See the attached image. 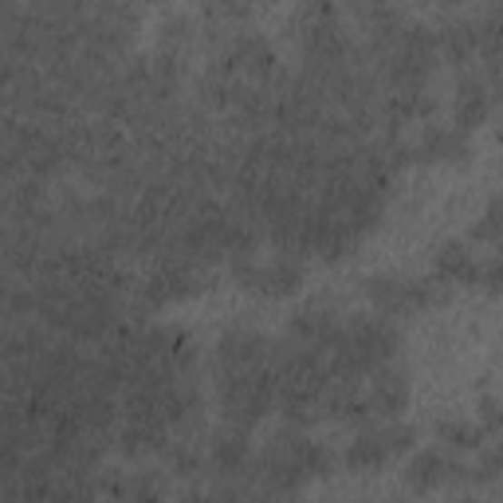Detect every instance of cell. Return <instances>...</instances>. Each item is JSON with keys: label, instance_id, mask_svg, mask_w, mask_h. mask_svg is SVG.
Returning <instances> with one entry per match:
<instances>
[{"label": "cell", "instance_id": "obj_5", "mask_svg": "<svg viewBox=\"0 0 503 503\" xmlns=\"http://www.w3.org/2000/svg\"><path fill=\"white\" fill-rule=\"evenodd\" d=\"M433 275H437V280H445V283H480V263L472 260L468 244L452 241V244H445L437 252Z\"/></svg>", "mask_w": 503, "mask_h": 503}, {"label": "cell", "instance_id": "obj_13", "mask_svg": "<svg viewBox=\"0 0 503 503\" xmlns=\"http://www.w3.org/2000/svg\"><path fill=\"white\" fill-rule=\"evenodd\" d=\"M126 503H162V492L153 480H134L126 488Z\"/></svg>", "mask_w": 503, "mask_h": 503}, {"label": "cell", "instance_id": "obj_12", "mask_svg": "<svg viewBox=\"0 0 503 503\" xmlns=\"http://www.w3.org/2000/svg\"><path fill=\"white\" fill-rule=\"evenodd\" d=\"M480 429L488 437H503V405L499 401H492V398L480 401Z\"/></svg>", "mask_w": 503, "mask_h": 503}, {"label": "cell", "instance_id": "obj_3", "mask_svg": "<svg viewBox=\"0 0 503 503\" xmlns=\"http://www.w3.org/2000/svg\"><path fill=\"white\" fill-rule=\"evenodd\" d=\"M275 350L260 330H232L217 342V374H236V370H252L271 362Z\"/></svg>", "mask_w": 503, "mask_h": 503}, {"label": "cell", "instance_id": "obj_6", "mask_svg": "<svg viewBox=\"0 0 503 503\" xmlns=\"http://www.w3.org/2000/svg\"><path fill=\"white\" fill-rule=\"evenodd\" d=\"M248 457H252V449H248V437H244V429H229V433H217L212 437V449H209V460H212V468H217L221 476H236V472H244L248 468Z\"/></svg>", "mask_w": 503, "mask_h": 503}, {"label": "cell", "instance_id": "obj_2", "mask_svg": "<svg viewBox=\"0 0 503 503\" xmlns=\"http://www.w3.org/2000/svg\"><path fill=\"white\" fill-rule=\"evenodd\" d=\"M409 445H413V429H405L398 421H378L358 440H350V449H346L342 460L350 464V468H374V464L390 460L393 452H405Z\"/></svg>", "mask_w": 503, "mask_h": 503}, {"label": "cell", "instance_id": "obj_1", "mask_svg": "<svg viewBox=\"0 0 503 503\" xmlns=\"http://www.w3.org/2000/svg\"><path fill=\"white\" fill-rule=\"evenodd\" d=\"M221 405L224 417L236 429L256 425L271 405H280V378H275V358L252 370H236V374H221Z\"/></svg>", "mask_w": 503, "mask_h": 503}, {"label": "cell", "instance_id": "obj_11", "mask_svg": "<svg viewBox=\"0 0 503 503\" xmlns=\"http://www.w3.org/2000/svg\"><path fill=\"white\" fill-rule=\"evenodd\" d=\"M499 472H503V445L480 449V460H476V468H472L476 480H496Z\"/></svg>", "mask_w": 503, "mask_h": 503}, {"label": "cell", "instance_id": "obj_7", "mask_svg": "<svg viewBox=\"0 0 503 503\" xmlns=\"http://www.w3.org/2000/svg\"><path fill=\"white\" fill-rule=\"evenodd\" d=\"M488 106H492V99H488V87L480 79H460V94H457V126L460 130H472L480 126L488 118Z\"/></svg>", "mask_w": 503, "mask_h": 503}, {"label": "cell", "instance_id": "obj_15", "mask_svg": "<svg viewBox=\"0 0 503 503\" xmlns=\"http://www.w3.org/2000/svg\"><path fill=\"white\" fill-rule=\"evenodd\" d=\"M390 503H401V499H390Z\"/></svg>", "mask_w": 503, "mask_h": 503}, {"label": "cell", "instance_id": "obj_4", "mask_svg": "<svg viewBox=\"0 0 503 503\" xmlns=\"http://www.w3.org/2000/svg\"><path fill=\"white\" fill-rule=\"evenodd\" d=\"M452 472H460V468L440 449H421L409 460V468H405V480H409V488H417V492H433V488L445 484Z\"/></svg>", "mask_w": 503, "mask_h": 503}, {"label": "cell", "instance_id": "obj_9", "mask_svg": "<svg viewBox=\"0 0 503 503\" xmlns=\"http://www.w3.org/2000/svg\"><path fill=\"white\" fill-rule=\"evenodd\" d=\"M440 440H449L452 449H480V440L488 437L480 425H468V421H445L437 429Z\"/></svg>", "mask_w": 503, "mask_h": 503}, {"label": "cell", "instance_id": "obj_14", "mask_svg": "<svg viewBox=\"0 0 503 503\" xmlns=\"http://www.w3.org/2000/svg\"><path fill=\"white\" fill-rule=\"evenodd\" d=\"M480 283L488 291H503V256H492L488 263H480Z\"/></svg>", "mask_w": 503, "mask_h": 503}, {"label": "cell", "instance_id": "obj_8", "mask_svg": "<svg viewBox=\"0 0 503 503\" xmlns=\"http://www.w3.org/2000/svg\"><path fill=\"white\" fill-rule=\"evenodd\" d=\"M413 153L421 158H460L464 153V130L460 126H440V130H429L421 138V146Z\"/></svg>", "mask_w": 503, "mask_h": 503}, {"label": "cell", "instance_id": "obj_10", "mask_svg": "<svg viewBox=\"0 0 503 503\" xmlns=\"http://www.w3.org/2000/svg\"><path fill=\"white\" fill-rule=\"evenodd\" d=\"M476 241H492V244H499L503 248V197H496L492 205H488V212H484V221L476 224Z\"/></svg>", "mask_w": 503, "mask_h": 503}]
</instances>
